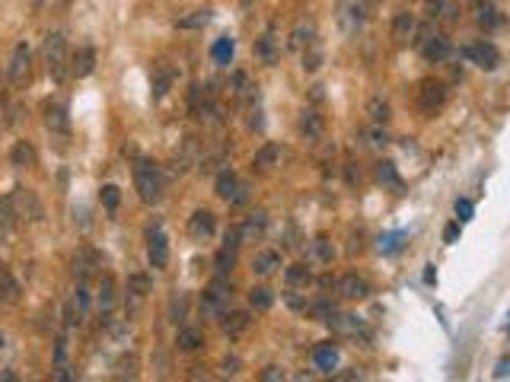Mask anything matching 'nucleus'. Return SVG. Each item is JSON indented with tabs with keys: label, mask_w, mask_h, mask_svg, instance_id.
Instances as JSON below:
<instances>
[{
	"label": "nucleus",
	"mask_w": 510,
	"mask_h": 382,
	"mask_svg": "<svg viewBox=\"0 0 510 382\" xmlns=\"http://www.w3.org/2000/svg\"><path fill=\"white\" fill-rule=\"evenodd\" d=\"M176 80V71L173 67H166V64H160L157 71H153V99H163L166 93H169V86H173Z\"/></svg>",
	"instance_id": "33"
},
{
	"label": "nucleus",
	"mask_w": 510,
	"mask_h": 382,
	"mask_svg": "<svg viewBox=\"0 0 510 382\" xmlns=\"http://www.w3.org/2000/svg\"><path fill=\"white\" fill-rule=\"evenodd\" d=\"M309 315H313L316 322H329V315L335 312V303H332L329 297H322V299H316V303H309Z\"/></svg>",
	"instance_id": "43"
},
{
	"label": "nucleus",
	"mask_w": 510,
	"mask_h": 382,
	"mask_svg": "<svg viewBox=\"0 0 510 382\" xmlns=\"http://www.w3.org/2000/svg\"><path fill=\"white\" fill-rule=\"evenodd\" d=\"M207 23H211V10H195V13L176 19V29H204Z\"/></svg>",
	"instance_id": "40"
},
{
	"label": "nucleus",
	"mask_w": 510,
	"mask_h": 382,
	"mask_svg": "<svg viewBox=\"0 0 510 382\" xmlns=\"http://www.w3.org/2000/svg\"><path fill=\"white\" fill-rule=\"evenodd\" d=\"M163 169H160L153 159L147 156H137L134 159V188H137V198L144 204H157L163 198Z\"/></svg>",
	"instance_id": "1"
},
{
	"label": "nucleus",
	"mask_w": 510,
	"mask_h": 382,
	"mask_svg": "<svg viewBox=\"0 0 510 382\" xmlns=\"http://www.w3.org/2000/svg\"><path fill=\"white\" fill-rule=\"evenodd\" d=\"M313 258L316 261H322V265H332V258H335V249H332L329 239H313Z\"/></svg>",
	"instance_id": "47"
},
{
	"label": "nucleus",
	"mask_w": 510,
	"mask_h": 382,
	"mask_svg": "<svg viewBox=\"0 0 510 382\" xmlns=\"http://www.w3.org/2000/svg\"><path fill=\"white\" fill-rule=\"evenodd\" d=\"M415 32H418V16L415 13H408V10L396 13V19H393V39L396 42L415 39Z\"/></svg>",
	"instance_id": "22"
},
{
	"label": "nucleus",
	"mask_w": 510,
	"mask_h": 382,
	"mask_svg": "<svg viewBox=\"0 0 510 382\" xmlns=\"http://www.w3.org/2000/svg\"><path fill=\"white\" fill-rule=\"evenodd\" d=\"M10 163H13L16 169H29V166L35 163V147H32L29 141H16V147L10 150Z\"/></svg>",
	"instance_id": "31"
},
{
	"label": "nucleus",
	"mask_w": 510,
	"mask_h": 382,
	"mask_svg": "<svg viewBox=\"0 0 510 382\" xmlns=\"http://www.w3.org/2000/svg\"><path fill=\"white\" fill-rule=\"evenodd\" d=\"M249 191H252V188L246 185V182H239V185H236V191H233V198H230V204H233V207H243V204L249 201Z\"/></svg>",
	"instance_id": "51"
},
{
	"label": "nucleus",
	"mask_w": 510,
	"mask_h": 382,
	"mask_svg": "<svg viewBox=\"0 0 510 382\" xmlns=\"http://www.w3.org/2000/svg\"><path fill=\"white\" fill-rule=\"evenodd\" d=\"M80 319H83V315H80V309H77V303H67L64 306V322H67V328H74V325H80Z\"/></svg>",
	"instance_id": "52"
},
{
	"label": "nucleus",
	"mask_w": 510,
	"mask_h": 382,
	"mask_svg": "<svg viewBox=\"0 0 510 382\" xmlns=\"http://www.w3.org/2000/svg\"><path fill=\"white\" fill-rule=\"evenodd\" d=\"M504 376H510V360H501L495 370V379H504Z\"/></svg>",
	"instance_id": "58"
},
{
	"label": "nucleus",
	"mask_w": 510,
	"mask_h": 382,
	"mask_svg": "<svg viewBox=\"0 0 510 382\" xmlns=\"http://www.w3.org/2000/svg\"><path fill=\"white\" fill-rule=\"evenodd\" d=\"M338 19H341L345 32H357L364 23H367V0H341Z\"/></svg>",
	"instance_id": "10"
},
{
	"label": "nucleus",
	"mask_w": 510,
	"mask_h": 382,
	"mask_svg": "<svg viewBox=\"0 0 510 382\" xmlns=\"http://www.w3.org/2000/svg\"><path fill=\"white\" fill-rule=\"evenodd\" d=\"M415 45H418V51H421V58L427 64H440V61H447L450 58V39L443 35V32L427 29V26L415 32Z\"/></svg>",
	"instance_id": "4"
},
{
	"label": "nucleus",
	"mask_w": 510,
	"mask_h": 382,
	"mask_svg": "<svg viewBox=\"0 0 510 382\" xmlns=\"http://www.w3.org/2000/svg\"><path fill=\"white\" fill-rule=\"evenodd\" d=\"M239 367H243L239 357H227V360H223V373H227V376H236V373H239Z\"/></svg>",
	"instance_id": "55"
},
{
	"label": "nucleus",
	"mask_w": 510,
	"mask_h": 382,
	"mask_svg": "<svg viewBox=\"0 0 510 382\" xmlns=\"http://www.w3.org/2000/svg\"><path fill=\"white\" fill-rule=\"evenodd\" d=\"M472 211H475V207H472V201H456V217L459 220H472Z\"/></svg>",
	"instance_id": "54"
},
{
	"label": "nucleus",
	"mask_w": 510,
	"mask_h": 382,
	"mask_svg": "<svg viewBox=\"0 0 510 382\" xmlns=\"http://www.w3.org/2000/svg\"><path fill=\"white\" fill-rule=\"evenodd\" d=\"M176 347H179L182 354H195L204 347V331L201 328H179V335H176Z\"/></svg>",
	"instance_id": "24"
},
{
	"label": "nucleus",
	"mask_w": 510,
	"mask_h": 382,
	"mask_svg": "<svg viewBox=\"0 0 510 382\" xmlns=\"http://www.w3.org/2000/svg\"><path fill=\"white\" fill-rule=\"evenodd\" d=\"M325 325L335 331V335H348V338H361V341H370V331L364 325L361 315H351V312H332Z\"/></svg>",
	"instance_id": "8"
},
{
	"label": "nucleus",
	"mask_w": 510,
	"mask_h": 382,
	"mask_svg": "<svg viewBox=\"0 0 510 382\" xmlns=\"http://www.w3.org/2000/svg\"><path fill=\"white\" fill-rule=\"evenodd\" d=\"M265 227H268V211H255V214H249V220H246L243 227H239V233H243V242H255V239H262Z\"/></svg>",
	"instance_id": "25"
},
{
	"label": "nucleus",
	"mask_w": 510,
	"mask_h": 382,
	"mask_svg": "<svg viewBox=\"0 0 510 382\" xmlns=\"http://www.w3.org/2000/svg\"><path fill=\"white\" fill-rule=\"evenodd\" d=\"M255 58H259L265 67H275V64L281 61V45H278L275 35H262V39H255Z\"/></svg>",
	"instance_id": "21"
},
{
	"label": "nucleus",
	"mask_w": 510,
	"mask_h": 382,
	"mask_svg": "<svg viewBox=\"0 0 510 382\" xmlns=\"http://www.w3.org/2000/svg\"><path fill=\"white\" fill-rule=\"evenodd\" d=\"M16 227V211H13V204H10V198H0V236L7 239L10 233H13Z\"/></svg>",
	"instance_id": "41"
},
{
	"label": "nucleus",
	"mask_w": 510,
	"mask_h": 382,
	"mask_svg": "<svg viewBox=\"0 0 510 382\" xmlns=\"http://www.w3.org/2000/svg\"><path fill=\"white\" fill-rule=\"evenodd\" d=\"M259 379H265V382H278V379H284V370H278V367H268L265 373L259 376Z\"/></svg>",
	"instance_id": "56"
},
{
	"label": "nucleus",
	"mask_w": 510,
	"mask_h": 382,
	"mask_svg": "<svg viewBox=\"0 0 510 382\" xmlns=\"http://www.w3.org/2000/svg\"><path fill=\"white\" fill-rule=\"evenodd\" d=\"M313 102H322V86H313Z\"/></svg>",
	"instance_id": "62"
},
{
	"label": "nucleus",
	"mask_w": 510,
	"mask_h": 382,
	"mask_svg": "<svg viewBox=\"0 0 510 382\" xmlns=\"http://www.w3.org/2000/svg\"><path fill=\"white\" fill-rule=\"evenodd\" d=\"M74 303H77V309H80V315L87 319V312H90V290L80 284L77 287V293H74Z\"/></svg>",
	"instance_id": "50"
},
{
	"label": "nucleus",
	"mask_w": 510,
	"mask_h": 382,
	"mask_svg": "<svg viewBox=\"0 0 510 382\" xmlns=\"http://www.w3.org/2000/svg\"><path fill=\"white\" fill-rule=\"evenodd\" d=\"M128 293H131L134 299H144L147 293H153V277L144 271H134L128 274Z\"/></svg>",
	"instance_id": "29"
},
{
	"label": "nucleus",
	"mask_w": 510,
	"mask_h": 382,
	"mask_svg": "<svg viewBox=\"0 0 510 382\" xmlns=\"http://www.w3.org/2000/svg\"><path fill=\"white\" fill-rule=\"evenodd\" d=\"M55 367H67V341L64 338L55 341Z\"/></svg>",
	"instance_id": "53"
},
{
	"label": "nucleus",
	"mask_w": 510,
	"mask_h": 382,
	"mask_svg": "<svg viewBox=\"0 0 510 382\" xmlns=\"http://www.w3.org/2000/svg\"><path fill=\"white\" fill-rule=\"evenodd\" d=\"M96 268H99V255H96L93 249H80L77 255H74V277H80V284L87 281Z\"/></svg>",
	"instance_id": "23"
},
{
	"label": "nucleus",
	"mask_w": 510,
	"mask_h": 382,
	"mask_svg": "<svg viewBox=\"0 0 510 382\" xmlns=\"http://www.w3.org/2000/svg\"><path fill=\"white\" fill-rule=\"evenodd\" d=\"M220 331L227 338H239V335H246L249 331V325H252V319H249V312H243V309H233V312H223L220 315Z\"/></svg>",
	"instance_id": "15"
},
{
	"label": "nucleus",
	"mask_w": 510,
	"mask_h": 382,
	"mask_svg": "<svg viewBox=\"0 0 510 382\" xmlns=\"http://www.w3.org/2000/svg\"><path fill=\"white\" fill-rule=\"evenodd\" d=\"M230 297H233V284H230L227 277H220V274H217V281L204 290V293H201V303H198V309H201V319H207V322L220 319V315L227 312V306H230Z\"/></svg>",
	"instance_id": "2"
},
{
	"label": "nucleus",
	"mask_w": 510,
	"mask_h": 382,
	"mask_svg": "<svg viewBox=\"0 0 510 382\" xmlns=\"http://www.w3.org/2000/svg\"><path fill=\"white\" fill-rule=\"evenodd\" d=\"M32 77V51L26 42L13 48V55H10V64H7V80L13 86H26Z\"/></svg>",
	"instance_id": "6"
},
{
	"label": "nucleus",
	"mask_w": 510,
	"mask_h": 382,
	"mask_svg": "<svg viewBox=\"0 0 510 382\" xmlns=\"http://www.w3.org/2000/svg\"><path fill=\"white\" fill-rule=\"evenodd\" d=\"M424 13H427L431 23H456V19H459L456 0H427V3H424Z\"/></svg>",
	"instance_id": "16"
},
{
	"label": "nucleus",
	"mask_w": 510,
	"mask_h": 382,
	"mask_svg": "<svg viewBox=\"0 0 510 382\" xmlns=\"http://www.w3.org/2000/svg\"><path fill=\"white\" fill-rule=\"evenodd\" d=\"M297 131H300V137H303L306 144H319L322 137H325V121H322L319 112L303 109L300 112V118H297Z\"/></svg>",
	"instance_id": "11"
},
{
	"label": "nucleus",
	"mask_w": 510,
	"mask_h": 382,
	"mask_svg": "<svg viewBox=\"0 0 510 382\" xmlns=\"http://www.w3.org/2000/svg\"><path fill=\"white\" fill-rule=\"evenodd\" d=\"M249 306L255 312H268L271 306H275V293H271L268 287H252L249 290Z\"/></svg>",
	"instance_id": "39"
},
{
	"label": "nucleus",
	"mask_w": 510,
	"mask_h": 382,
	"mask_svg": "<svg viewBox=\"0 0 510 382\" xmlns=\"http://www.w3.org/2000/svg\"><path fill=\"white\" fill-rule=\"evenodd\" d=\"M99 201L105 211H118V204H121V191H118V185H102L99 188Z\"/></svg>",
	"instance_id": "44"
},
{
	"label": "nucleus",
	"mask_w": 510,
	"mask_h": 382,
	"mask_svg": "<svg viewBox=\"0 0 510 382\" xmlns=\"http://www.w3.org/2000/svg\"><path fill=\"white\" fill-rule=\"evenodd\" d=\"M10 204H13V211L19 220H32V223H39L42 220V204L39 198L32 195V191H26V188H16L13 198H10Z\"/></svg>",
	"instance_id": "9"
},
{
	"label": "nucleus",
	"mask_w": 510,
	"mask_h": 382,
	"mask_svg": "<svg viewBox=\"0 0 510 382\" xmlns=\"http://www.w3.org/2000/svg\"><path fill=\"white\" fill-rule=\"evenodd\" d=\"M507 331H510V322H507Z\"/></svg>",
	"instance_id": "64"
},
{
	"label": "nucleus",
	"mask_w": 510,
	"mask_h": 382,
	"mask_svg": "<svg viewBox=\"0 0 510 382\" xmlns=\"http://www.w3.org/2000/svg\"><path fill=\"white\" fill-rule=\"evenodd\" d=\"M309 45H316V26L313 23H297L291 29V48L294 51H306Z\"/></svg>",
	"instance_id": "26"
},
{
	"label": "nucleus",
	"mask_w": 510,
	"mask_h": 382,
	"mask_svg": "<svg viewBox=\"0 0 510 382\" xmlns=\"http://www.w3.org/2000/svg\"><path fill=\"white\" fill-rule=\"evenodd\" d=\"M322 61H325V55H322V48L319 45H309L303 51V71H309V73H316L322 67Z\"/></svg>",
	"instance_id": "45"
},
{
	"label": "nucleus",
	"mask_w": 510,
	"mask_h": 382,
	"mask_svg": "<svg viewBox=\"0 0 510 382\" xmlns=\"http://www.w3.org/2000/svg\"><path fill=\"white\" fill-rule=\"evenodd\" d=\"M447 99H450V89L443 80L427 77L418 83V109H421L424 115H437V112L447 105Z\"/></svg>",
	"instance_id": "5"
},
{
	"label": "nucleus",
	"mask_w": 510,
	"mask_h": 382,
	"mask_svg": "<svg viewBox=\"0 0 510 382\" xmlns=\"http://www.w3.org/2000/svg\"><path fill=\"white\" fill-rule=\"evenodd\" d=\"M3 347H7V338H3V331H0V351H3Z\"/></svg>",
	"instance_id": "63"
},
{
	"label": "nucleus",
	"mask_w": 510,
	"mask_h": 382,
	"mask_svg": "<svg viewBox=\"0 0 510 382\" xmlns=\"http://www.w3.org/2000/svg\"><path fill=\"white\" fill-rule=\"evenodd\" d=\"M367 115L373 125H389V118H393V109H389V102L383 99V96H373V99L367 102Z\"/></svg>",
	"instance_id": "32"
},
{
	"label": "nucleus",
	"mask_w": 510,
	"mask_h": 382,
	"mask_svg": "<svg viewBox=\"0 0 510 382\" xmlns=\"http://www.w3.org/2000/svg\"><path fill=\"white\" fill-rule=\"evenodd\" d=\"M335 287L345 299H367L370 297V284H367V277H361V274H345Z\"/></svg>",
	"instance_id": "17"
},
{
	"label": "nucleus",
	"mask_w": 510,
	"mask_h": 382,
	"mask_svg": "<svg viewBox=\"0 0 510 382\" xmlns=\"http://www.w3.org/2000/svg\"><path fill=\"white\" fill-rule=\"evenodd\" d=\"M335 284H338V281H335V277H332V274H322V277H319V287H325V290H329V287H335Z\"/></svg>",
	"instance_id": "60"
},
{
	"label": "nucleus",
	"mask_w": 510,
	"mask_h": 382,
	"mask_svg": "<svg viewBox=\"0 0 510 382\" xmlns=\"http://www.w3.org/2000/svg\"><path fill=\"white\" fill-rule=\"evenodd\" d=\"M96 71V48L93 45H83L74 55V61H71V73L77 80H83V77H90V73Z\"/></svg>",
	"instance_id": "20"
},
{
	"label": "nucleus",
	"mask_w": 510,
	"mask_h": 382,
	"mask_svg": "<svg viewBox=\"0 0 510 382\" xmlns=\"http://www.w3.org/2000/svg\"><path fill=\"white\" fill-rule=\"evenodd\" d=\"M443 239H447V242H456V239H459V223H450V227L443 229Z\"/></svg>",
	"instance_id": "57"
},
{
	"label": "nucleus",
	"mask_w": 510,
	"mask_h": 382,
	"mask_svg": "<svg viewBox=\"0 0 510 382\" xmlns=\"http://www.w3.org/2000/svg\"><path fill=\"white\" fill-rule=\"evenodd\" d=\"M96 303H99L102 315L112 312V306H115V281H112V277H102L99 281V297H96Z\"/></svg>",
	"instance_id": "35"
},
{
	"label": "nucleus",
	"mask_w": 510,
	"mask_h": 382,
	"mask_svg": "<svg viewBox=\"0 0 510 382\" xmlns=\"http://www.w3.org/2000/svg\"><path fill=\"white\" fill-rule=\"evenodd\" d=\"M335 379H361V373H332Z\"/></svg>",
	"instance_id": "61"
},
{
	"label": "nucleus",
	"mask_w": 510,
	"mask_h": 382,
	"mask_svg": "<svg viewBox=\"0 0 510 382\" xmlns=\"http://www.w3.org/2000/svg\"><path fill=\"white\" fill-rule=\"evenodd\" d=\"M313 360H316V367H319L322 373H335V367H338V360H341V354H338L335 344H322V347H316Z\"/></svg>",
	"instance_id": "28"
},
{
	"label": "nucleus",
	"mask_w": 510,
	"mask_h": 382,
	"mask_svg": "<svg viewBox=\"0 0 510 382\" xmlns=\"http://www.w3.org/2000/svg\"><path fill=\"white\" fill-rule=\"evenodd\" d=\"M45 64L55 83L67 80V73H71V55H67V42H64L61 32H51L45 39Z\"/></svg>",
	"instance_id": "3"
},
{
	"label": "nucleus",
	"mask_w": 510,
	"mask_h": 382,
	"mask_svg": "<svg viewBox=\"0 0 510 382\" xmlns=\"http://www.w3.org/2000/svg\"><path fill=\"white\" fill-rule=\"evenodd\" d=\"M373 175H377V182L383 188H389V191H396V195H402V188H405V182H402L399 169H396L393 159H380L377 169H373Z\"/></svg>",
	"instance_id": "19"
},
{
	"label": "nucleus",
	"mask_w": 510,
	"mask_h": 382,
	"mask_svg": "<svg viewBox=\"0 0 510 382\" xmlns=\"http://www.w3.org/2000/svg\"><path fill=\"white\" fill-rule=\"evenodd\" d=\"M463 58L469 64H475V67H482V71H495L498 64H501V51H498L491 42H485V39L469 42V45L463 48Z\"/></svg>",
	"instance_id": "7"
},
{
	"label": "nucleus",
	"mask_w": 510,
	"mask_h": 382,
	"mask_svg": "<svg viewBox=\"0 0 510 382\" xmlns=\"http://www.w3.org/2000/svg\"><path fill=\"white\" fill-rule=\"evenodd\" d=\"M284 303H287V309H291V312H306V309H309V299H306V293H297L294 287L284 293Z\"/></svg>",
	"instance_id": "48"
},
{
	"label": "nucleus",
	"mask_w": 510,
	"mask_h": 382,
	"mask_svg": "<svg viewBox=\"0 0 510 382\" xmlns=\"http://www.w3.org/2000/svg\"><path fill=\"white\" fill-rule=\"evenodd\" d=\"M45 128L51 134H58V137H67V131H71L67 105H61V102H51V105H45Z\"/></svg>",
	"instance_id": "14"
},
{
	"label": "nucleus",
	"mask_w": 510,
	"mask_h": 382,
	"mask_svg": "<svg viewBox=\"0 0 510 382\" xmlns=\"http://www.w3.org/2000/svg\"><path fill=\"white\" fill-rule=\"evenodd\" d=\"M236 185H239V179H236V172L223 166V169L217 172V195L223 198V201H230V198H233V191H236Z\"/></svg>",
	"instance_id": "37"
},
{
	"label": "nucleus",
	"mask_w": 510,
	"mask_h": 382,
	"mask_svg": "<svg viewBox=\"0 0 510 382\" xmlns=\"http://www.w3.org/2000/svg\"><path fill=\"white\" fill-rule=\"evenodd\" d=\"M284 277H287V284H291V287H309V284H313V271H309L303 261H297V265L287 268V271H284Z\"/></svg>",
	"instance_id": "36"
},
{
	"label": "nucleus",
	"mask_w": 510,
	"mask_h": 382,
	"mask_svg": "<svg viewBox=\"0 0 510 382\" xmlns=\"http://www.w3.org/2000/svg\"><path fill=\"white\" fill-rule=\"evenodd\" d=\"M475 19H479V26H482V29H498V26L504 23L501 10H498V7H491V3H485V7H479V16H475Z\"/></svg>",
	"instance_id": "42"
},
{
	"label": "nucleus",
	"mask_w": 510,
	"mask_h": 382,
	"mask_svg": "<svg viewBox=\"0 0 510 382\" xmlns=\"http://www.w3.org/2000/svg\"><path fill=\"white\" fill-rule=\"evenodd\" d=\"M361 144L367 150H383L386 144H389V131H386V125H373V121H370V128L361 134Z\"/></svg>",
	"instance_id": "30"
},
{
	"label": "nucleus",
	"mask_w": 510,
	"mask_h": 382,
	"mask_svg": "<svg viewBox=\"0 0 510 382\" xmlns=\"http://www.w3.org/2000/svg\"><path fill=\"white\" fill-rule=\"evenodd\" d=\"M134 376H137V357L128 354V357H121L115 363V379H134Z\"/></svg>",
	"instance_id": "46"
},
{
	"label": "nucleus",
	"mask_w": 510,
	"mask_h": 382,
	"mask_svg": "<svg viewBox=\"0 0 510 382\" xmlns=\"http://www.w3.org/2000/svg\"><path fill=\"white\" fill-rule=\"evenodd\" d=\"M19 284H16V277L7 271V268H0V299L3 303H19Z\"/></svg>",
	"instance_id": "34"
},
{
	"label": "nucleus",
	"mask_w": 510,
	"mask_h": 382,
	"mask_svg": "<svg viewBox=\"0 0 510 382\" xmlns=\"http://www.w3.org/2000/svg\"><path fill=\"white\" fill-rule=\"evenodd\" d=\"M185 309H189V299H185V293H176V297H173V306H169V315H173V322H182V319H185Z\"/></svg>",
	"instance_id": "49"
},
{
	"label": "nucleus",
	"mask_w": 510,
	"mask_h": 382,
	"mask_svg": "<svg viewBox=\"0 0 510 382\" xmlns=\"http://www.w3.org/2000/svg\"><path fill=\"white\" fill-rule=\"evenodd\" d=\"M278 268H281V252L262 249L252 255V274H255V277H271Z\"/></svg>",
	"instance_id": "18"
},
{
	"label": "nucleus",
	"mask_w": 510,
	"mask_h": 382,
	"mask_svg": "<svg viewBox=\"0 0 510 382\" xmlns=\"http://www.w3.org/2000/svg\"><path fill=\"white\" fill-rule=\"evenodd\" d=\"M348 182H351V185L361 182V172H354V163H348Z\"/></svg>",
	"instance_id": "59"
},
{
	"label": "nucleus",
	"mask_w": 510,
	"mask_h": 382,
	"mask_svg": "<svg viewBox=\"0 0 510 382\" xmlns=\"http://www.w3.org/2000/svg\"><path fill=\"white\" fill-rule=\"evenodd\" d=\"M233 51H236V42L230 39V35H220V39L214 42V48H211V58L220 64V67H223V64H230Z\"/></svg>",
	"instance_id": "38"
},
{
	"label": "nucleus",
	"mask_w": 510,
	"mask_h": 382,
	"mask_svg": "<svg viewBox=\"0 0 510 382\" xmlns=\"http://www.w3.org/2000/svg\"><path fill=\"white\" fill-rule=\"evenodd\" d=\"M214 229H217V217H214V211H207V207H201V211H195L189 217V236L195 242L211 239Z\"/></svg>",
	"instance_id": "13"
},
{
	"label": "nucleus",
	"mask_w": 510,
	"mask_h": 382,
	"mask_svg": "<svg viewBox=\"0 0 510 382\" xmlns=\"http://www.w3.org/2000/svg\"><path fill=\"white\" fill-rule=\"evenodd\" d=\"M147 255H150V265L157 268V271H163L166 265H169V239H166V233L160 227H150L147 233Z\"/></svg>",
	"instance_id": "12"
},
{
	"label": "nucleus",
	"mask_w": 510,
	"mask_h": 382,
	"mask_svg": "<svg viewBox=\"0 0 510 382\" xmlns=\"http://www.w3.org/2000/svg\"><path fill=\"white\" fill-rule=\"evenodd\" d=\"M278 163H281V147H278V144H262V147L255 150V159H252V166L262 172L275 169Z\"/></svg>",
	"instance_id": "27"
}]
</instances>
